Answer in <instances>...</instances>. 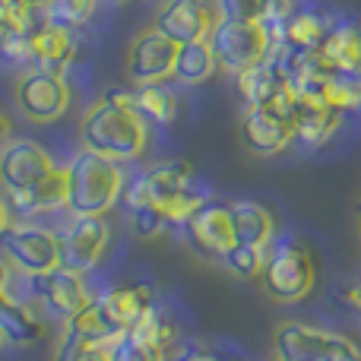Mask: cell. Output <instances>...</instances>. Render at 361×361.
Here are the masks:
<instances>
[{"mask_svg":"<svg viewBox=\"0 0 361 361\" xmlns=\"http://www.w3.org/2000/svg\"><path fill=\"white\" fill-rule=\"evenodd\" d=\"M82 149L105 156L111 162H137L149 143V127L146 118L137 111L133 89H111L105 92L80 124Z\"/></svg>","mask_w":361,"mask_h":361,"instance_id":"1","label":"cell"},{"mask_svg":"<svg viewBox=\"0 0 361 361\" xmlns=\"http://www.w3.org/2000/svg\"><path fill=\"white\" fill-rule=\"evenodd\" d=\"M67 212L70 216H105L118 206L127 178L118 162L80 149L67 165Z\"/></svg>","mask_w":361,"mask_h":361,"instance_id":"2","label":"cell"},{"mask_svg":"<svg viewBox=\"0 0 361 361\" xmlns=\"http://www.w3.org/2000/svg\"><path fill=\"white\" fill-rule=\"evenodd\" d=\"M263 288L269 298L276 301H301L314 292L317 282V260H314L311 247L295 235L273 238L267 247V260H263Z\"/></svg>","mask_w":361,"mask_h":361,"instance_id":"3","label":"cell"},{"mask_svg":"<svg viewBox=\"0 0 361 361\" xmlns=\"http://www.w3.org/2000/svg\"><path fill=\"white\" fill-rule=\"evenodd\" d=\"M276 361H361V345L345 333L288 320L276 330Z\"/></svg>","mask_w":361,"mask_h":361,"instance_id":"4","label":"cell"},{"mask_svg":"<svg viewBox=\"0 0 361 361\" xmlns=\"http://www.w3.org/2000/svg\"><path fill=\"white\" fill-rule=\"evenodd\" d=\"M209 44H212V51H216L219 67L231 76L263 63L269 57V51H273L269 32L260 19H254V23L219 19L209 32Z\"/></svg>","mask_w":361,"mask_h":361,"instance_id":"5","label":"cell"},{"mask_svg":"<svg viewBox=\"0 0 361 361\" xmlns=\"http://www.w3.org/2000/svg\"><path fill=\"white\" fill-rule=\"evenodd\" d=\"M4 260L16 276H44L54 267H61V250H57V231L35 222H13L0 238Z\"/></svg>","mask_w":361,"mask_h":361,"instance_id":"6","label":"cell"},{"mask_svg":"<svg viewBox=\"0 0 361 361\" xmlns=\"http://www.w3.org/2000/svg\"><path fill=\"white\" fill-rule=\"evenodd\" d=\"M108 244H111V225L105 216H70L63 231H57V250L61 267L86 276L102 263Z\"/></svg>","mask_w":361,"mask_h":361,"instance_id":"7","label":"cell"},{"mask_svg":"<svg viewBox=\"0 0 361 361\" xmlns=\"http://www.w3.org/2000/svg\"><path fill=\"white\" fill-rule=\"evenodd\" d=\"M70 99L73 95H70L67 76L42 73V70H25L16 80V89H13V102L23 111V118L32 124H51V121L63 118Z\"/></svg>","mask_w":361,"mask_h":361,"instance_id":"8","label":"cell"},{"mask_svg":"<svg viewBox=\"0 0 361 361\" xmlns=\"http://www.w3.org/2000/svg\"><path fill=\"white\" fill-rule=\"evenodd\" d=\"M175 57L178 44L165 38L159 29H146L127 48L124 73L130 86H152V82H165L175 73Z\"/></svg>","mask_w":361,"mask_h":361,"instance_id":"9","label":"cell"},{"mask_svg":"<svg viewBox=\"0 0 361 361\" xmlns=\"http://www.w3.org/2000/svg\"><path fill=\"white\" fill-rule=\"evenodd\" d=\"M29 288L38 305H42L51 317L63 320V324L73 320L76 314L92 301V295H89V288H86V276L73 273V269H67V267H54L44 276H32Z\"/></svg>","mask_w":361,"mask_h":361,"instance_id":"10","label":"cell"},{"mask_svg":"<svg viewBox=\"0 0 361 361\" xmlns=\"http://www.w3.org/2000/svg\"><path fill=\"white\" fill-rule=\"evenodd\" d=\"M54 169L57 162L51 159V152L35 140H6L0 146V187L6 193L25 190Z\"/></svg>","mask_w":361,"mask_h":361,"instance_id":"11","label":"cell"},{"mask_svg":"<svg viewBox=\"0 0 361 361\" xmlns=\"http://www.w3.org/2000/svg\"><path fill=\"white\" fill-rule=\"evenodd\" d=\"M216 23H219V16L209 0H165L162 10L156 13L152 29H159L175 44H187V42L209 38Z\"/></svg>","mask_w":361,"mask_h":361,"instance_id":"12","label":"cell"},{"mask_svg":"<svg viewBox=\"0 0 361 361\" xmlns=\"http://www.w3.org/2000/svg\"><path fill=\"white\" fill-rule=\"evenodd\" d=\"M184 235L200 254L212 257V260H222V257L235 247V228H231L228 203L206 200L184 222Z\"/></svg>","mask_w":361,"mask_h":361,"instance_id":"13","label":"cell"},{"mask_svg":"<svg viewBox=\"0 0 361 361\" xmlns=\"http://www.w3.org/2000/svg\"><path fill=\"white\" fill-rule=\"evenodd\" d=\"M241 140L257 156H276L295 140L292 121L273 108H244L241 118Z\"/></svg>","mask_w":361,"mask_h":361,"instance_id":"14","label":"cell"},{"mask_svg":"<svg viewBox=\"0 0 361 361\" xmlns=\"http://www.w3.org/2000/svg\"><path fill=\"white\" fill-rule=\"evenodd\" d=\"M95 301H99L102 314L111 320L114 330L127 333L156 305V288L149 282H124V286H111L108 292H102Z\"/></svg>","mask_w":361,"mask_h":361,"instance_id":"15","label":"cell"},{"mask_svg":"<svg viewBox=\"0 0 361 361\" xmlns=\"http://www.w3.org/2000/svg\"><path fill=\"white\" fill-rule=\"evenodd\" d=\"M35 295H16L13 292V279L6 288V298L0 301V333L6 343L13 345H29L44 336V320L38 314Z\"/></svg>","mask_w":361,"mask_h":361,"instance_id":"16","label":"cell"},{"mask_svg":"<svg viewBox=\"0 0 361 361\" xmlns=\"http://www.w3.org/2000/svg\"><path fill=\"white\" fill-rule=\"evenodd\" d=\"M76 57V32L63 29V25L42 23L32 35V67L42 73L63 76Z\"/></svg>","mask_w":361,"mask_h":361,"instance_id":"17","label":"cell"},{"mask_svg":"<svg viewBox=\"0 0 361 361\" xmlns=\"http://www.w3.org/2000/svg\"><path fill=\"white\" fill-rule=\"evenodd\" d=\"M6 203L23 219L54 212V209H67V171H63V165H57L51 175H44L32 187H25V190L6 193Z\"/></svg>","mask_w":361,"mask_h":361,"instance_id":"18","label":"cell"},{"mask_svg":"<svg viewBox=\"0 0 361 361\" xmlns=\"http://www.w3.org/2000/svg\"><path fill=\"white\" fill-rule=\"evenodd\" d=\"M345 114L339 108L326 105V102H295V114H292V130L295 140L307 149L330 143L333 133L343 127Z\"/></svg>","mask_w":361,"mask_h":361,"instance_id":"19","label":"cell"},{"mask_svg":"<svg viewBox=\"0 0 361 361\" xmlns=\"http://www.w3.org/2000/svg\"><path fill=\"white\" fill-rule=\"evenodd\" d=\"M320 57L336 76L361 80V25L358 23H336L330 25Z\"/></svg>","mask_w":361,"mask_h":361,"instance_id":"20","label":"cell"},{"mask_svg":"<svg viewBox=\"0 0 361 361\" xmlns=\"http://www.w3.org/2000/svg\"><path fill=\"white\" fill-rule=\"evenodd\" d=\"M330 35V19L317 10H295L282 23L276 48H288L295 54H317Z\"/></svg>","mask_w":361,"mask_h":361,"instance_id":"21","label":"cell"},{"mask_svg":"<svg viewBox=\"0 0 361 361\" xmlns=\"http://www.w3.org/2000/svg\"><path fill=\"white\" fill-rule=\"evenodd\" d=\"M235 82H238V95L244 99L247 108H273L288 89L286 76H282V70L276 67L273 57H267L263 63L238 73Z\"/></svg>","mask_w":361,"mask_h":361,"instance_id":"22","label":"cell"},{"mask_svg":"<svg viewBox=\"0 0 361 361\" xmlns=\"http://www.w3.org/2000/svg\"><path fill=\"white\" fill-rule=\"evenodd\" d=\"M118 336H121V333L114 330L111 320L102 314L99 301L92 298L73 320H67V324H63L61 345H70V349H92V345H102V349H108V345H111Z\"/></svg>","mask_w":361,"mask_h":361,"instance_id":"23","label":"cell"},{"mask_svg":"<svg viewBox=\"0 0 361 361\" xmlns=\"http://www.w3.org/2000/svg\"><path fill=\"white\" fill-rule=\"evenodd\" d=\"M231 228H235V244H250V247H269L276 238V219L257 200H235L228 203Z\"/></svg>","mask_w":361,"mask_h":361,"instance_id":"24","label":"cell"},{"mask_svg":"<svg viewBox=\"0 0 361 361\" xmlns=\"http://www.w3.org/2000/svg\"><path fill=\"white\" fill-rule=\"evenodd\" d=\"M216 70H219V61H216V51H212L209 38L178 44L175 73H171V80L184 82V86H200V82H206Z\"/></svg>","mask_w":361,"mask_h":361,"instance_id":"25","label":"cell"},{"mask_svg":"<svg viewBox=\"0 0 361 361\" xmlns=\"http://www.w3.org/2000/svg\"><path fill=\"white\" fill-rule=\"evenodd\" d=\"M133 99H137V111L146 121L159 127L175 124L178 118V95L171 92L165 82H152V86H133Z\"/></svg>","mask_w":361,"mask_h":361,"instance_id":"26","label":"cell"},{"mask_svg":"<svg viewBox=\"0 0 361 361\" xmlns=\"http://www.w3.org/2000/svg\"><path fill=\"white\" fill-rule=\"evenodd\" d=\"M127 333H133V336H140L143 343L156 345V349H162V352H169L171 345H175V339H178L175 317H171V314L165 311L159 301L143 314V320H140L133 330H127Z\"/></svg>","mask_w":361,"mask_h":361,"instance_id":"27","label":"cell"},{"mask_svg":"<svg viewBox=\"0 0 361 361\" xmlns=\"http://www.w3.org/2000/svg\"><path fill=\"white\" fill-rule=\"evenodd\" d=\"M102 0H51L44 6V23L51 25H63V29L76 32L82 25H89L99 13Z\"/></svg>","mask_w":361,"mask_h":361,"instance_id":"28","label":"cell"},{"mask_svg":"<svg viewBox=\"0 0 361 361\" xmlns=\"http://www.w3.org/2000/svg\"><path fill=\"white\" fill-rule=\"evenodd\" d=\"M263 260H267V247L235 244L219 263H222L231 276H238V279H257V276L263 273Z\"/></svg>","mask_w":361,"mask_h":361,"instance_id":"29","label":"cell"},{"mask_svg":"<svg viewBox=\"0 0 361 361\" xmlns=\"http://www.w3.org/2000/svg\"><path fill=\"white\" fill-rule=\"evenodd\" d=\"M108 355H111V361H169V352L143 343V339L133 336V333H121V336L108 345Z\"/></svg>","mask_w":361,"mask_h":361,"instance_id":"30","label":"cell"},{"mask_svg":"<svg viewBox=\"0 0 361 361\" xmlns=\"http://www.w3.org/2000/svg\"><path fill=\"white\" fill-rule=\"evenodd\" d=\"M130 228L137 238L152 241V238H159L169 228V219H165V212L159 206H137V209H130Z\"/></svg>","mask_w":361,"mask_h":361,"instance_id":"31","label":"cell"},{"mask_svg":"<svg viewBox=\"0 0 361 361\" xmlns=\"http://www.w3.org/2000/svg\"><path fill=\"white\" fill-rule=\"evenodd\" d=\"M35 35V32H32ZM32 35L23 32H4L0 38V57L6 63H19V67H32Z\"/></svg>","mask_w":361,"mask_h":361,"instance_id":"32","label":"cell"},{"mask_svg":"<svg viewBox=\"0 0 361 361\" xmlns=\"http://www.w3.org/2000/svg\"><path fill=\"white\" fill-rule=\"evenodd\" d=\"M219 19H235V23H254L263 13V0H212Z\"/></svg>","mask_w":361,"mask_h":361,"instance_id":"33","label":"cell"},{"mask_svg":"<svg viewBox=\"0 0 361 361\" xmlns=\"http://www.w3.org/2000/svg\"><path fill=\"white\" fill-rule=\"evenodd\" d=\"M54 361H111V355H108V349H102V345H92V349H70V345H61Z\"/></svg>","mask_w":361,"mask_h":361,"instance_id":"34","label":"cell"},{"mask_svg":"<svg viewBox=\"0 0 361 361\" xmlns=\"http://www.w3.org/2000/svg\"><path fill=\"white\" fill-rule=\"evenodd\" d=\"M175 361H219L212 352H206V349H200V345H190V349H180Z\"/></svg>","mask_w":361,"mask_h":361,"instance_id":"35","label":"cell"},{"mask_svg":"<svg viewBox=\"0 0 361 361\" xmlns=\"http://www.w3.org/2000/svg\"><path fill=\"white\" fill-rule=\"evenodd\" d=\"M10 279H13V269H10V263L0 257V301L6 298V288H10Z\"/></svg>","mask_w":361,"mask_h":361,"instance_id":"36","label":"cell"},{"mask_svg":"<svg viewBox=\"0 0 361 361\" xmlns=\"http://www.w3.org/2000/svg\"><path fill=\"white\" fill-rule=\"evenodd\" d=\"M10 212H13V209H10V203H6V200L0 197V238H4V231L13 225V222H10Z\"/></svg>","mask_w":361,"mask_h":361,"instance_id":"37","label":"cell"},{"mask_svg":"<svg viewBox=\"0 0 361 361\" xmlns=\"http://www.w3.org/2000/svg\"><path fill=\"white\" fill-rule=\"evenodd\" d=\"M10 130H13V124H10V118H6L4 111H0V143H4L6 137H10Z\"/></svg>","mask_w":361,"mask_h":361,"instance_id":"38","label":"cell"},{"mask_svg":"<svg viewBox=\"0 0 361 361\" xmlns=\"http://www.w3.org/2000/svg\"><path fill=\"white\" fill-rule=\"evenodd\" d=\"M345 301H352V307H358V311H361V279H358L355 288H349V298H345Z\"/></svg>","mask_w":361,"mask_h":361,"instance_id":"39","label":"cell"},{"mask_svg":"<svg viewBox=\"0 0 361 361\" xmlns=\"http://www.w3.org/2000/svg\"><path fill=\"white\" fill-rule=\"evenodd\" d=\"M29 4H35V6H42V10H44V6H48L51 0H29Z\"/></svg>","mask_w":361,"mask_h":361,"instance_id":"40","label":"cell"},{"mask_svg":"<svg viewBox=\"0 0 361 361\" xmlns=\"http://www.w3.org/2000/svg\"><path fill=\"white\" fill-rule=\"evenodd\" d=\"M4 345H6V339H4V333H0V349H4Z\"/></svg>","mask_w":361,"mask_h":361,"instance_id":"41","label":"cell"},{"mask_svg":"<svg viewBox=\"0 0 361 361\" xmlns=\"http://www.w3.org/2000/svg\"><path fill=\"white\" fill-rule=\"evenodd\" d=\"M6 4H10V0H0V10H4V6H6Z\"/></svg>","mask_w":361,"mask_h":361,"instance_id":"42","label":"cell"},{"mask_svg":"<svg viewBox=\"0 0 361 361\" xmlns=\"http://www.w3.org/2000/svg\"><path fill=\"white\" fill-rule=\"evenodd\" d=\"M108 4H124V0H108Z\"/></svg>","mask_w":361,"mask_h":361,"instance_id":"43","label":"cell"},{"mask_svg":"<svg viewBox=\"0 0 361 361\" xmlns=\"http://www.w3.org/2000/svg\"><path fill=\"white\" fill-rule=\"evenodd\" d=\"M0 38H4V25H0Z\"/></svg>","mask_w":361,"mask_h":361,"instance_id":"44","label":"cell"}]
</instances>
